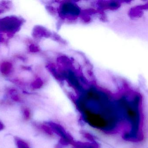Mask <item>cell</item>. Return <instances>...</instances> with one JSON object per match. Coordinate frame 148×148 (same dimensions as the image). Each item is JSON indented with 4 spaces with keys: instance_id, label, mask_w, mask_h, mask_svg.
Masks as SVG:
<instances>
[{
    "instance_id": "1",
    "label": "cell",
    "mask_w": 148,
    "mask_h": 148,
    "mask_svg": "<svg viewBox=\"0 0 148 148\" xmlns=\"http://www.w3.org/2000/svg\"><path fill=\"white\" fill-rule=\"evenodd\" d=\"M143 10L142 5H138L131 8L129 11V15L131 18H140L143 14Z\"/></svg>"
},
{
    "instance_id": "2",
    "label": "cell",
    "mask_w": 148,
    "mask_h": 148,
    "mask_svg": "<svg viewBox=\"0 0 148 148\" xmlns=\"http://www.w3.org/2000/svg\"><path fill=\"white\" fill-rule=\"evenodd\" d=\"M15 21H13L12 20H4V21H2L1 22V24L0 25L1 28L3 29L6 30L10 31L12 30L15 28L16 27L17 23Z\"/></svg>"
},
{
    "instance_id": "3",
    "label": "cell",
    "mask_w": 148,
    "mask_h": 148,
    "mask_svg": "<svg viewBox=\"0 0 148 148\" xmlns=\"http://www.w3.org/2000/svg\"><path fill=\"white\" fill-rule=\"evenodd\" d=\"M16 142L18 148H29L27 143L19 138H15Z\"/></svg>"
},
{
    "instance_id": "4",
    "label": "cell",
    "mask_w": 148,
    "mask_h": 148,
    "mask_svg": "<svg viewBox=\"0 0 148 148\" xmlns=\"http://www.w3.org/2000/svg\"><path fill=\"white\" fill-rule=\"evenodd\" d=\"M23 116L24 119L28 120L30 118V113L29 110L27 108H24L23 109Z\"/></svg>"
},
{
    "instance_id": "5",
    "label": "cell",
    "mask_w": 148,
    "mask_h": 148,
    "mask_svg": "<svg viewBox=\"0 0 148 148\" xmlns=\"http://www.w3.org/2000/svg\"><path fill=\"white\" fill-rule=\"evenodd\" d=\"M3 71L4 73H7L10 69V64L8 63H4L3 66Z\"/></svg>"
},
{
    "instance_id": "6",
    "label": "cell",
    "mask_w": 148,
    "mask_h": 148,
    "mask_svg": "<svg viewBox=\"0 0 148 148\" xmlns=\"http://www.w3.org/2000/svg\"><path fill=\"white\" fill-rule=\"evenodd\" d=\"M4 126L3 125V123L0 121V131L4 129Z\"/></svg>"
}]
</instances>
